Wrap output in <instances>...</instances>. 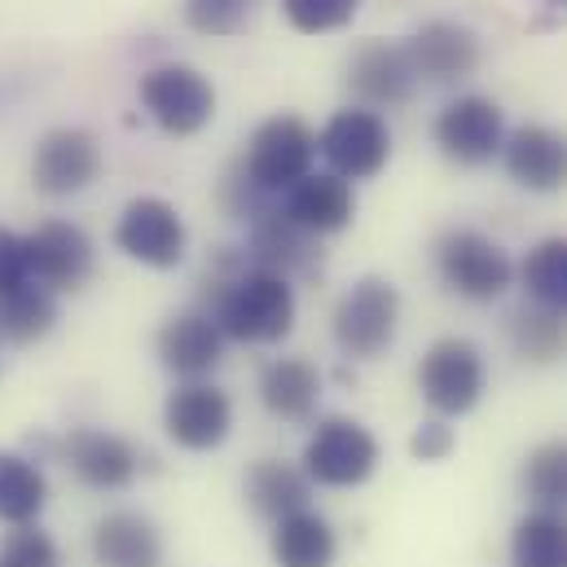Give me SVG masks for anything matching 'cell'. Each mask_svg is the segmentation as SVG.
<instances>
[{
  "instance_id": "obj_1",
  "label": "cell",
  "mask_w": 567,
  "mask_h": 567,
  "mask_svg": "<svg viewBox=\"0 0 567 567\" xmlns=\"http://www.w3.org/2000/svg\"><path fill=\"white\" fill-rule=\"evenodd\" d=\"M212 321L220 334L238 343H278L295 326V290L290 278L265 274V269H238L229 278H216Z\"/></svg>"
},
{
  "instance_id": "obj_2",
  "label": "cell",
  "mask_w": 567,
  "mask_h": 567,
  "mask_svg": "<svg viewBox=\"0 0 567 567\" xmlns=\"http://www.w3.org/2000/svg\"><path fill=\"white\" fill-rule=\"evenodd\" d=\"M435 274H440V282L449 286L453 295L475 299V303H488V299H497L511 286L515 265L480 229H449L435 243Z\"/></svg>"
},
{
  "instance_id": "obj_3",
  "label": "cell",
  "mask_w": 567,
  "mask_h": 567,
  "mask_svg": "<svg viewBox=\"0 0 567 567\" xmlns=\"http://www.w3.org/2000/svg\"><path fill=\"white\" fill-rule=\"evenodd\" d=\"M396 321H401V290L388 278H361L334 308V343L357 361H374L379 352L392 348Z\"/></svg>"
},
{
  "instance_id": "obj_4",
  "label": "cell",
  "mask_w": 567,
  "mask_h": 567,
  "mask_svg": "<svg viewBox=\"0 0 567 567\" xmlns=\"http://www.w3.org/2000/svg\"><path fill=\"white\" fill-rule=\"evenodd\" d=\"M484 383H488V370H484V357L471 339H440L431 343L419 365V388H423V401L440 414V419H457V414H471L484 396Z\"/></svg>"
},
{
  "instance_id": "obj_5",
  "label": "cell",
  "mask_w": 567,
  "mask_h": 567,
  "mask_svg": "<svg viewBox=\"0 0 567 567\" xmlns=\"http://www.w3.org/2000/svg\"><path fill=\"white\" fill-rule=\"evenodd\" d=\"M142 102L167 137H194L216 115V89L194 66H154L142 75Z\"/></svg>"
},
{
  "instance_id": "obj_6",
  "label": "cell",
  "mask_w": 567,
  "mask_h": 567,
  "mask_svg": "<svg viewBox=\"0 0 567 567\" xmlns=\"http://www.w3.org/2000/svg\"><path fill=\"white\" fill-rule=\"evenodd\" d=\"M317 158V137L303 120L295 115H278L269 124H260V133L247 145V158L238 163L265 194H286L290 185H299L312 172Z\"/></svg>"
},
{
  "instance_id": "obj_7",
  "label": "cell",
  "mask_w": 567,
  "mask_h": 567,
  "mask_svg": "<svg viewBox=\"0 0 567 567\" xmlns=\"http://www.w3.org/2000/svg\"><path fill=\"white\" fill-rule=\"evenodd\" d=\"M379 466V440L352 419H326L303 449V475L326 488H357Z\"/></svg>"
},
{
  "instance_id": "obj_8",
  "label": "cell",
  "mask_w": 567,
  "mask_h": 567,
  "mask_svg": "<svg viewBox=\"0 0 567 567\" xmlns=\"http://www.w3.org/2000/svg\"><path fill=\"white\" fill-rule=\"evenodd\" d=\"M317 150L326 154V163L334 167V176L343 181H370L383 172L388 154H392V133H388V120L379 111H339L326 133L317 137Z\"/></svg>"
},
{
  "instance_id": "obj_9",
  "label": "cell",
  "mask_w": 567,
  "mask_h": 567,
  "mask_svg": "<svg viewBox=\"0 0 567 567\" xmlns=\"http://www.w3.org/2000/svg\"><path fill=\"white\" fill-rule=\"evenodd\" d=\"M435 145L444 150V158H453L462 167H480V163L497 158L502 145H506L502 106L480 97V93H466V97L449 102L435 120Z\"/></svg>"
},
{
  "instance_id": "obj_10",
  "label": "cell",
  "mask_w": 567,
  "mask_h": 567,
  "mask_svg": "<svg viewBox=\"0 0 567 567\" xmlns=\"http://www.w3.org/2000/svg\"><path fill=\"white\" fill-rule=\"evenodd\" d=\"M27 247V274L44 290H80L93 278V243L80 225L49 220L35 234L22 238Z\"/></svg>"
},
{
  "instance_id": "obj_11",
  "label": "cell",
  "mask_w": 567,
  "mask_h": 567,
  "mask_svg": "<svg viewBox=\"0 0 567 567\" xmlns=\"http://www.w3.org/2000/svg\"><path fill=\"white\" fill-rule=\"evenodd\" d=\"M115 243L150 269H176L185 260V220L163 198H133L115 225Z\"/></svg>"
},
{
  "instance_id": "obj_12",
  "label": "cell",
  "mask_w": 567,
  "mask_h": 567,
  "mask_svg": "<svg viewBox=\"0 0 567 567\" xmlns=\"http://www.w3.org/2000/svg\"><path fill=\"white\" fill-rule=\"evenodd\" d=\"M102 172V145L84 128H58L35 145L31 158V181L40 194L49 198H71L80 189H89Z\"/></svg>"
},
{
  "instance_id": "obj_13",
  "label": "cell",
  "mask_w": 567,
  "mask_h": 567,
  "mask_svg": "<svg viewBox=\"0 0 567 567\" xmlns=\"http://www.w3.org/2000/svg\"><path fill=\"white\" fill-rule=\"evenodd\" d=\"M62 462L71 466V475L89 488H102V493H115V488H128L142 471V457L137 449L115 435V431H97V426H80L62 440Z\"/></svg>"
},
{
  "instance_id": "obj_14",
  "label": "cell",
  "mask_w": 567,
  "mask_h": 567,
  "mask_svg": "<svg viewBox=\"0 0 567 567\" xmlns=\"http://www.w3.org/2000/svg\"><path fill=\"white\" fill-rule=\"evenodd\" d=\"M163 426L181 449L207 453L216 444H225L229 426H234V405L220 388L212 383H185L167 396L163 405Z\"/></svg>"
},
{
  "instance_id": "obj_15",
  "label": "cell",
  "mask_w": 567,
  "mask_h": 567,
  "mask_svg": "<svg viewBox=\"0 0 567 567\" xmlns=\"http://www.w3.org/2000/svg\"><path fill=\"white\" fill-rule=\"evenodd\" d=\"M414 84H419V71H414L405 44L370 40L348 62V89L365 106H401L414 97Z\"/></svg>"
},
{
  "instance_id": "obj_16",
  "label": "cell",
  "mask_w": 567,
  "mask_h": 567,
  "mask_svg": "<svg viewBox=\"0 0 567 567\" xmlns=\"http://www.w3.org/2000/svg\"><path fill=\"white\" fill-rule=\"evenodd\" d=\"M506 172L533 194H555L567 185V133L546 124H524L502 145Z\"/></svg>"
},
{
  "instance_id": "obj_17",
  "label": "cell",
  "mask_w": 567,
  "mask_h": 567,
  "mask_svg": "<svg viewBox=\"0 0 567 567\" xmlns=\"http://www.w3.org/2000/svg\"><path fill=\"white\" fill-rule=\"evenodd\" d=\"M220 352H225V334L207 312L172 317L158 330V361L185 383H203L220 365Z\"/></svg>"
},
{
  "instance_id": "obj_18",
  "label": "cell",
  "mask_w": 567,
  "mask_h": 567,
  "mask_svg": "<svg viewBox=\"0 0 567 567\" xmlns=\"http://www.w3.org/2000/svg\"><path fill=\"white\" fill-rule=\"evenodd\" d=\"M282 212L303 229V234H339L348 229L352 212H357V198H352V185L334 172H308L299 185L286 189Z\"/></svg>"
},
{
  "instance_id": "obj_19",
  "label": "cell",
  "mask_w": 567,
  "mask_h": 567,
  "mask_svg": "<svg viewBox=\"0 0 567 567\" xmlns=\"http://www.w3.org/2000/svg\"><path fill=\"white\" fill-rule=\"evenodd\" d=\"M405 49H410L414 71L431 84L466 80L480 66V40L457 22H426L414 31V40Z\"/></svg>"
},
{
  "instance_id": "obj_20",
  "label": "cell",
  "mask_w": 567,
  "mask_h": 567,
  "mask_svg": "<svg viewBox=\"0 0 567 567\" xmlns=\"http://www.w3.org/2000/svg\"><path fill=\"white\" fill-rule=\"evenodd\" d=\"M312 234H303L282 207L260 216L251 225V238L243 247V265L247 269H265V274H278V278H290V274H312Z\"/></svg>"
},
{
  "instance_id": "obj_21",
  "label": "cell",
  "mask_w": 567,
  "mask_h": 567,
  "mask_svg": "<svg viewBox=\"0 0 567 567\" xmlns=\"http://www.w3.org/2000/svg\"><path fill=\"white\" fill-rule=\"evenodd\" d=\"M93 559L97 567H158L163 537L137 511H111L93 528Z\"/></svg>"
},
{
  "instance_id": "obj_22",
  "label": "cell",
  "mask_w": 567,
  "mask_h": 567,
  "mask_svg": "<svg viewBox=\"0 0 567 567\" xmlns=\"http://www.w3.org/2000/svg\"><path fill=\"white\" fill-rule=\"evenodd\" d=\"M260 401L282 423H308L317 414V401H321V379L308 361L282 357L260 374Z\"/></svg>"
},
{
  "instance_id": "obj_23",
  "label": "cell",
  "mask_w": 567,
  "mask_h": 567,
  "mask_svg": "<svg viewBox=\"0 0 567 567\" xmlns=\"http://www.w3.org/2000/svg\"><path fill=\"white\" fill-rule=\"evenodd\" d=\"M308 497H312V480L290 462L265 457L247 471V502L256 515H265L274 524L295 511H308Z\"/></svg>"
},
{
  "instance_id": "obj_24",
  "label": "cell",
  "mask_w": 567,
  "mask_h": 567,
  "mask_svg": "<svg viewBox=\"0 0 567 567\" xmlns=\"http://www.w3.org/2000/svg\"><path fill=\"white\" fill-rule=\"evenodd\" d=\"M339 555L334 528L317 511H295L274 524V559L278 567H330Z\"/></svg>"
},
{
  "instance_id": "obj_25",
  "label": "cell",
  "mask_w": 567,
  "mask_h": 567,
  "mask_svg": "<svg viewBox=\"0 0 567 567\" xmlns=\"http://www.w3.org/2000/svg\"><path fill=\"white\" fill-rule=\"evenodd\" d=\"M49 502L44 471L22 453H0V524H35Z\"/></svg>"
},
{
  "instance_id": "obj_26",
  "label": "cell",
  "mask_w": 567,
  "mask_h": 567,
  "mask_svg": "<svg viewBox=\"0 0 567 567\" xmlns=\"http://www.w3.org/2000/svg\"><path fill=\"white\" fill-rule=\"evenodd\" d=\"M519 282L528 290L533 308H546V312L567 317V238L537 243L524 256V265H519Z\"/></svg>"
},
{
  "instance_id": "obj_27",
  "label": "cell",
  "mask_w": 567,
  "mask_h": 567,
  "mask_svg": "<svg viewBox=\"0 0 567 567\" xmlns=\"http://www.w3.org/2000/svg\"><path fill=\"white\" fill-rule=\"evenodd\" d=\"M515 567H567V515L564 511H533L515 524L511 537Z\"/></svg>"
},
{
  "instance_id": "obj_28",
  "label": "cell",
  "mask_w": 567,
  "mask_h": 567,
  "mask_svg": "<svg viewBox=\"0 0 567 567\" xmlns=\"http://www.w3.org/2000/svg\"><path fill=\"white\" fill-rule=\"evenodd\" d=\"M58 321V303L53 290H44L40 282H22L18 290L0 295V339L9 343H35L53 330Z\"/></svg>"
},
{
  "instance_id": "obj_29",
  "label": "cell",
  "mask_w": 567,
  "mask_h": 567,
  "mask_svg": "<svg viewBox=\"0 0 567 567\" xmlns=\"http://www.w3.org/2000/svg\"><path fill=\"white\" fill-rule=\"evenodd\" d=\"M511 339L524 361L550 365L567 352V317L546 312V308H524L511 317Z\"/></svg>"
},
{
  "instance_id": "obj_30",
  "label": "cell",
  "mask_w": 567,
  "mask_h": 567,
  "mask_svg": "<svg viewBox=\"0 0 567 567\" xmlns=\"http://www.w3.org/2000/svg\"><path fill=\"white\" fill-rule=\"evenodd\" d=\"M524 493L537 502V511H567V444H542L524 462Z\"/></svg>"
},
{
  "instance_id": "obj_31",
  "label": "cell",
  "mask_w": 567,
  "mask_h": 567,
  "mask_svg": "<svg viewBox=\"0 0 567 567\" xmlns=\"http://www.w3.org/2000/svg\"><path fill=\"white\" fill-rule=\"evenodd\" d=\"M256 9L260 0H185V22L203 35H238Z\"/></svg>"
},
{
  "instance_id": "obj_32",
  "label": "cell",
  "mask_w": 567,
  "mask_h": 567,
  "mask_svg": "<svg viewBox=\"0 0 567 567\" xmlns=\"http://www.w3.org/2000/svg\"><path fill=\"white\" fill-rule=\"evenodd\" d=\"M357 4L361 0H282V13L290 18L295 31L317 35V31H334V27L352 22Z\"/></svg>"
},
{
  "instance_id": "obj_33",
  "label": "cell",
  "mask_w": 567,
  "mask_h": 567,
  "mask_svg": "<svg viewBox=\"0 0 567 567\" xmlns=\"http://www.w3.org/2000/svg\"><path fill=\"white\" fill-rule=\"evenodd\" d=\"M0 567H58V546L35 524H18L0 542Z\"/></svg>"
},
{
  "instance_id": "obj_34",
  "label": "cell",
  "mask_w": 567,
  "mask_h": 567,
  "mask_svg": "<svg viewBox=\"0 0 567 567\" xmlns=\"http://www.w3.org/2000/svg\"><path fill=\"white\" fill-rule=\"evenodd\" d=\"M22 282H31V274H27V247H22L18 234L0 229V295L18 290Z\"/></svg>"
},
{
  "instance_id": "obj_35",
  "label": "cell",
  "mask_w": 567,
  "mask_h": 567,
  "mask_svg": "<svg viewBox=\"0 0 567 567\" xmlns=\"http://www.w3.org/2000/svg\"><path fill=\"white\" fill-rule=\"evenodd\" d=\"M410 449H414V457H419V462H444V457L453 453V426L423 423L419 431H414Z\"/></svg>"
}]
</instances>
